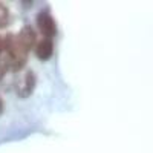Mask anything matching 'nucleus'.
Returning a JSON list of instances; mask_svg holds the SVG:
<instances>
[{"label":"nucleus","instance_id":"f257e3e1","mask_svg":"<svg viewBox=\"0 0 153 153\" xmlns=\"http://www.w3.org/2000/svg\"><path fill=\"white\" fill-rule=\"evenodd\" d=\"M37 28L45 35V38H51L52 40V37L57 35V23H55L54 17L46 11H42L37 16Z\"/></svg>","mask_w":153,"mask_h":153},{"label":"nucleus","instance_id":"f03ea898","mask_svg":"<svg viewBox=\"0 0 153 153\" xmlns=\"http://www.w3.org/2000/svg\"><path fill=\"white\" fill-rule=\"evenodd\" d=\"M16 38H17V42L28 51V52L37 45V32L34 31L32 26H29V25L23 26L22 31H20V34Z\"/></svg>","mask_w":153,"mask_h":153},{"label":"nucleus","instance_id":"7ed1b4c3","mask_svg":"<svg viewBox=\"0 0 153 153\" xmlns=\"http://www.w3.org/2000/svg\"><path fill=\"white\" fill-rule=\"evenodd\" d=\"M54 54V42L51 38H43L35 45V55L38 60H49Z\"/></svg>","mask_w":153,"mask_h":153},{"label":"nucleus","instance_id":"20e7f679","mask_svg":"<svg viewBox=\"0 0 153 153\" xmlns=\"http://www.w3.org/2000/svg\"><path fill=\"white\" fill-rule=\"evenodd\" d=\"M35 83H37V76L32 71H29L26 74V76H25V87H23V97H26L29 94H32L34 91V87H35Z\"/></svg>","mask_w":153,"mask_h":153},{"label":"nucleus","instance_id":"39448f33","mask_svg":"<svg viewBox=\"0 0 153 153\" xmlns=\"http://www.w3.org/2000/svg\"><path fill=\"white\" fill-rule=\"evenodd\" d=\"M9 23V9L0 3V28H6Z\"/></svg>","mask_w":153,"mask_h":153},{"label":"nucleus","instance_id":"423d86ee","mask_svg":"<svg viewBox=\"0 0 153 153\" xmlns=\"http://www.w3.org/2000/svg\"><path fill=\"white\" fill-rule=\"evenodd\" d=\"M8 68H9V63L6 58H0V80L5 76V74L8 72Z\"/></svg>","mask_w":153,"mask_h":153},{"label":"nucleus","instance_id":"0eeeda50","mask_svg":"<svg viewBox=\"0 0 153 153\" xmlns=\"http://www.w3.org/2000/svg\"><path fill=\"white\" fill-rule=\"evenodd\" d=\"M3 51H5V46H3V37L0 35V54H2Z\"/></svg>","mask_w":153,"mask_h":153},{"label":"nucleus","instance_id":"6e6552de","mask_svg":"<svg viewBox=\"0 0 153 153\" xmlns=\"http://www.w3.org/2000/svg\"><path fill=\"white\" fill-rule=\"evenodd\" d=\"M2 112H3V100L0 98V113H2Z\"/></svg>","mask_w":153,"mask_h":153}]
</instances>
